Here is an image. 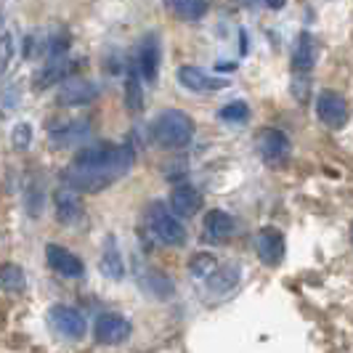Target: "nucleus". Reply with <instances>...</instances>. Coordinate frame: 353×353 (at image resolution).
Wrapping results in <instances>:
<instances>
[{"label":"nucleus","mask_w":353,"mask_h":353,"mask_svg":"<svg viewBox=\"0 0 353 353\" xmlns=\"http://www.w3.org/2000/svg\"><path fill=\"white\" fill-rule=\"evenodd\" d=\"M136 154L128 143L99 141L83 146L64 168L61 181L77 194H99L133 170Z\"/></svg>","instance_id":"nucleus-1"},{"label":"nucleus","mask_w":353,"mask_h":353,"mask_svg":"<svg viewBox=\"0 0 353 353\" xmlns=\"http://www.w3.org/2000/svg\"><path fill=\"white\" fill-rule=\"evenodd\" d=\"M152 141L157 143L159 149H186L194 141L196 123L192 114L181 112V109H165L149 125Z\"/></svg>","instance_id":"nucleus-2"},{"label":"nucleus","mask_w":353,"mask_h":353,"mask_svg":"<svg viewBox=\"0 0 353 353\" xmlns=\"http://www.w3.org/2000/svg\"><path fill=\"white\" fill-rule=\"evenodd\" d=\"M143 215H146V226L157 236V242L168 245V248H181V245H186L189 231L181 223V218H178L176 212L170 210V208H165V202H159V199L149 202Z\"/></svg>","instance_id":"nucleus-3"},{"label":"nucleus","mask_w":353,"mask_h":353,"mask_svg":"<svg viewBox=\"0 0 353 353\" xmlns=\"http://www.w3.org/2000/svg\"><path fill=\"white\" fill-rule=\"evenodd\" d=\"M159 64H162V43H159L157 32H149L139 40L136 51L130 56V67L136 70V74L143 83H154L157 80Z\"/></svg>","instance_id":"nucleus-4"},{"label":"nucleus","mask_w":353,"mask_h":353,"mask_svg":"<svg viewBox=\"0 0 353 353\" xmlns=\"http://www.w3.org/2000/svg\"><path fill=\"white\" fill-rule=\"evenodd\" d=\"M48 324L53 327L56 335L67 337V340H83L85 332H88V321H85V316H83L77 308L61 305V303L48 308Z\"/></svg>","instance_id":"nucleus-5"},{"label":"nucleus","mask_w":353,"mask_h":353,"mask_svg":"<svg viewBox=\"0 0 353 353\" xmlns=\"http://www.w3.org/2000/svg\"><path fill=\"white\" fill-rule=\"evenodd\" d=\"M130 335H133V327L123 314L106 311L93 321V337H96L99 345H120Z\"/></svg>","instance_id":"nucleus-6"},{"label":"nucleus","mask_w":353,"mask_h":353,"mask_svg":"<svg viewBox=\"0 0 353 353\" xmlns=\"http://www.w3.org/2000/svg\"><path fill=\"white\" fill-rule=\"evenodd\" d=\"M316 117L327 128H332V130L345 128L348 117H351V109H348L345 96L337 93V90H321L316 96Z\"/></svg>","instance_id":"nucleus-7"},{"label":"nucleus","mask_w":353,"mask_h":353,"mask_svg":"<svg viewBox=\"0 0 353 353\" xmlns=\"http://www.w3.org/2000/svg\"><path fill=\"white\" fill-rule=\"evenodd\" d=\"M101 96V85L93 80H64L61 88L56 93V104L59 106H88Z\"/></svg>","instance_id":"nucleus-8"},{"label":"nucleus","mask_w":353,"mask_h":353,"mask_svg":"<svg viewBox=\"0 0 353 353\" xmlns=\"http://www.w3.org/2000/svg\"><path fill=\"white\" fill-rule=\"evenodd\" d=\"M255 146H258V154H261L265 162H271V165L287 162L290 152H292V143L287 139V133L279 130V128H263V130L258 133Z\"/></svg>","instance_id":"nucleus-9"},{"label":"nucleus","mask_w":353,"mask_h":353,"mask_svg":"<svg viewBox=\"0 0 353 353\" xmlns=\"http://www.w3.org/2000/svg\"><path fill=\"white\" fill-rule=\"evenodd\" d=\"M90 136V120L88 117H77V120H64V123L48 128V143L53 149H67L77 146Z\"/></svg>","instance_id":"nucleus-10"},{"label":"nucleus","mask_w":353,"mask_h":353,"mask_svg":"<svg viewBox=\"0 0 353 353\" xmlns=\"http://www.w3.org/2000/svg\"><path fill=\"white\" fill-rule=\"evenodd\" d=\"M53 210H56V221L61 226H77L85 218V205H83L80 194L70 186H61L53 194Z\"/></svg>","instance_id":"nucleus-11"},{"label":"nucleus","mask_w":353,"mask_h":353,"mask_svg":"<svg viewBox=\"0 0 353 353\" xmlns=\"http://www.w3.org/2000/svg\"><path fill=\"white\" fill-rule=\"evenodd\" d=\"M176 80L181 88L192 90V93H215V90H223L229 85V80L223 77H215L210 72L199 70V67H178Z\"/></svg>","instance_id":"nucleus-12"},{"label":"nucleus","mask_w":353,"mask_h":353,"mask_svg":"<svg viewBox=\"0 0 353 353\" xmlns=\"http://www.w3.org/2000/svg\"><path fill=\"white\" fill-rule=\"evenodd\" d=\"M255 252L265 265H279L287 252V242L284 234L276 226H263L255 234Z\"/></svg>","instance_id":"nucleus-13"},{"label":"nucleus","mask_w":353,"mask_h":353,"mask_svg":"<svg viewBox=\"0 0 353 353\" xmlns=\"http://www.w3.org/2000/svg\"><path fill=\"white\" fill-rule=\"evenodd\" d=\"M234 231H236V221H234L231 212L221 210V208L208 210L205 226H202V239L208 245H226L231 236H234Z\"/></svg>","instance_id":"nucleus-14"},{"label":"nucleus","mask_w":353,"mask_h":353,"mask_svg":"<svg viewBox=\"0 0 353 353\" xmlns=\"http://www.w3.org/2000/svg\"><path fill=\"white\" fill-rule=\"evenodd\" d=\"M46 261L51 265V271H56V274L64 276V279H80V276L85 274L83 261H80L72 250L61 248V245H48V248H46Z\"/></svg>","instance_id":"nucleus-15"},{"label":"nucleus","mask_w":353,"mask_h":353,"mask_svg":"<svg viewBox=\"0 0 353 353\" xmlns=\"http://www.w3.org/2000/svg\"><path fill=\"white\" fill-rule=\"evenodd\" d=\"M99 271L104 274L106 279H112V282H123L125 258H123V250L117 245V236H114V234H106L104 236L101 258H99Z\"/></svg>","instance_id":"nucleus-16"},{"label":"nucleus","mask_w":353,"mask_h":353,"mask_svg":"<svg viewBox=\"0 0 353 353\" xmlns=\"http://www.w3.org/2000/svg\"><path fill=\"white\" fill-rule=\"evenodd\" d=\"M80 70V61H67V59H48V64L43 67L40 72H35V88L37 90H46L51 85H59L64 80H70L74 72Z\"/></svg>","instance_id":"nucleus-17"},{"label":"nucleus","mask_w":353,"mask_h":353,"mask_svg":"<svg viewBox=\"0 0 353 353\" xmlns=\"http://www.w3.org/2000/svg\"><path fill=\"white\" fill-rule=\"evenodd\" d=\"M205 282H208V290H210L212 295H226L231 290H236V284L242 282V265L236 263V261L215 265V271Z\"/></svg>","instance_id":"nucleus-18"},{"label":"nucleus","mask_w":353,"mask_h":353,"mask_svg":"<svg viewBox=\"0 0 353 353\" xmlns=\"http://www.w3.org/2000/svg\"><path fill=\"white\" fill-rule=\"evenodd\" d=\"M202 208V194L196 192L192 183H181L170 192V210L178 218H192Z\"/></svg>","instance_id":"nucleus-19"},{"label":"nucleus","mask_w":353,"mask_h":353,"mask_svg":"<svg viewBox=\"0 0 353 353\" xmlns=\"http://www.w3.org/2000/svg\"><path fill=\"white\" fill-rule=\"evenodd\" d=\"M316 64V40L311 32H301L298 35V46L292 51V70L298 74H308Z\"/></svg>","instance_id":"nucleus-20"},{"label":"nucleus","mask_w":353,"mask_h":353,"mask_svg":"<svg viewBox=\"0 0 353 353\" xmlns=\"http://www.w3.org/2000/svg\"><path fill=\"white\" fill-rule=\"evenodd\" d=\"M141 290L143 292H149L152 298H157V301H168V298L176 295V284H173V279H170L168 274L157 271V268H149V271H143L141 274Z\"/></svg>","instance_id":"nucleus-21"},{"label":"nucleus","mask_w":353,"mask_h":353,"mask_svg":"<svg viewBox=\"0 0 353 353\" xmlns=\"http://www.w3.org/2000/svg\"><path fill=\"white\" fill-rule=\"evenodd\" d=\"M168 6L183 21H199V19L208 14V8H210L208 0H168Z\"/></svg>","instance_id":"nucleus-22"},{"label":"nucleus","mask_w":353,"mask_h":353,"mask_svg":"<svg viewBox=\"0 0 353 353\" xmlns=\"http://www.w3.org/2000/svg\"><path fill=\"white\" fill-rule=\"evenodd\" d=\"M143 80L136 74L133 67H128V77H125V106L136 114L143 109Z\"/></svg>","instance_id":"nucleus-23"},{"label":"nucleus","mask_w":353,"mask_h":353,"mask_svg":"<svg viewBox=\"0 0 353 353\" xmlns=\"http://www.w3.org/2000/svg\"><path fill=\"white\" fill-rule=\"evenodd\" d=\"M43 202H46V192H43V183L40 181H27V189H24V208L30 218H40L43 212Z\"/></svg>","instance_id":"nucleus-24"},{"label":"nucleus","mask_w":353,"mask_h":353,"mask_svg":"<svg viewBox=\"0 0 353 353\" xmlns=\"http://www.w3.org/2000/svg\"><path fill=\"white\" fill-rule=\"evenodd\" d=\"M24 271L19 268L17 263H6L0 265V287L3 290H8V292H19V290H24Z\"/></svg>","instance_id":"nucleus-25"},{"label":"nucleus","mask_w":353,"mask_h":353,"mask_svg":"<svg viewBox=\"0 0 353 353\" xmlns=\"http://www.w3.org/2000/svg\"><path fill=\"white\" fill-rule=\"evenodd\" d=\"M215 265H218V261H215V255L212 252H196V255H192V263H189V271H192V276H196V279H208L212 271H215Z\"/></svg>","instance_id":"nucleus-26"},{"label":"nucleus","mask_w":353,"mask_h":353,"mask_svg":"<svg viewBox=\"0 0 353 353\" xmlns=\"http://www.w3.org/2000/svg\"><path fill=\"white\" fill-rule=\"evenodd\" d=\"M14 53H17V40H14V35L11 32H0V80L6 77V72L11 70Z\"/></svg>","instance_id":"nucleus-27"},{"label":"nucleus","mask_w":353,"mask_h":353,"mask_svg":"<svg viewBox=\"0 0 353 353\" xmlns=\"http://www.w3.org/2000/svg\"><path fill=\"white\" fill-rule=\"evenodd\" d=\"M218 117H221L223 123H245L250 117V106L236 99V101H229L226 106H221Z\"/></svg>","instance_id":"nucleus-28"},{"label":"nucleus","mask_w":353,"mask_h":353,"mask_svg":"<svg viewBox=\"0 0 353 353\" xmlns=\"http://www.w3.org/2000/svg\"><path fill=\"white\" fill-rule=\"evenodd\" d=\"M11 143H14V149H19V152L30 149V143H32V125L30 123L14 125V130H11Z\"/></svg>","instance_id":"nucleus-29"},{"label":"nucleus","mask_w":353,"mask_h":353,"mask_svg":"<svg viewBox=\"0 0 353 353\" xmlns=\"http://www.w3.org/2000/svg\"><path fill=\"white\" fill-rule=\"evenodd\" d=\"M265 6H268L271 11H282L284 6H287V0H265Z\"/></svg>","instance_id":"nucleus-30"},{"label":"nucleus","mask_w":353,"mask_h":353,"mask_svg":"<svg viewBox=\"0 0 353 353\" xmlns=\"http://www.w3.org/2000/svg\"><path fill=\"white\" fill-rule=\"evenodd\" d=\"M215 70H236V64H231V61H229V64H226V61H221V64H218V67H215Z\"/></svg>","instance_id":"nucleus-31"},{"label":"nucleus","mask_w":353,"mask_h":353,"mask_svg":"<svg viewBox=\"0 0 353 353\" xmlns=\"http://www.w3.org/2000/svg\"><path fill=\"white\" fill-rule=\"evenodd\" d=\"M258 0H242V6H255Z\"/></svg>","instance_id":"nucleus-32"}]
</instances>
